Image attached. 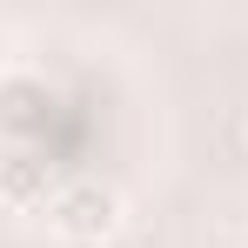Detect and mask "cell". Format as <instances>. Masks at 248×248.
Returning <instances> with one entry per match:
<instances>
[{
    "instance_id": "4",
    "label": "cell",
    "mask_w": 248,
    "mask_h": 248,
    "mask_svg": "<svg viewBox=\"0 0 248 248\" xmlns=\"http://www.w3.org/2000/svg\"><path fill=\"white\" fill-rule=\"evenodd\" d=\"M54 248H87V242H54Z\"/></svg>"
},
{
    "instance_id": "3",
    "label": "cell",
    "mask_w": 248,
    "mask_h": 248,
    "mask_svg": "<svg viewBox=\"0 0 248 248\" xmlns=\"http://www.w3.org/2000/svg\"><path fill=\"white\" fill-rule=\"evenodd\" d=\"M41 108H47V87L34 81V74H7V81H0V127H7V134H34Z\"/></svg>"
},
{
    "instance_id": "2",
    "label": "cell",
    "mask_w": 248,
    "mask_h": 248,
    "mask_svg": "<svg viewBox=\"0 0 248 248\" xmlns=\"http://www.w3.org/2000/svg\"><path fill=\"white\" fill-rule=\"evenodd\" d=\"M0 202H7V208H47V202H54V174H47L41 155L20 148V155L0 161Z\"/></svg>"
},
{
    "instance_id": "1",
    "label": "cell",
    "mask_w": 248,
    "mask_h": 248,
    "mask_svg": "<svg viewBox=\"0 0 248 248\" xmlns=\"http://www.w3.org/2000/svg\"><path fill=\"white\" fill-rule=\"evenodd\" d=\"M47 228H54V242L108 248L121 235V195L108 181H61L54 202H47Z\"/></svg>"
}]
</instances>
